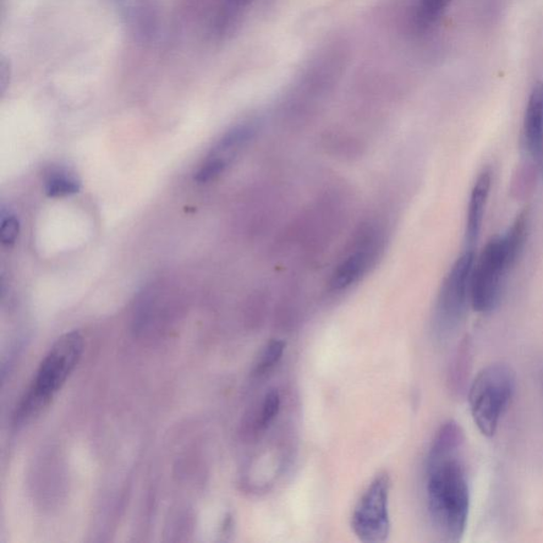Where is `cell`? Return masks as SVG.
<instances>
[{"label": "cell", "mask_w": 543, "mask_h": 543, "mask_svg": "<svg viewBox=\"0 0 543 543\" xmlns=\"http://www.w3.org/2000/svg\"><path fill=\"white\" fill-rule=\"evenodd\" d=\"M464 445L435 438L427 455V509L433 526L443 540L458 542L467 526L470 491L460 453Z\"/></svg>", "instance_id": "obj_1"}, {"label": "cell", "mask_w": 543, "mask_h": 543, "mask_svg": "<svg viewBox=\"0 0 543 543\" xmlns=\"http://www.w3.org/2000/svg\"><path fill=\"white\" fill-rule=\"evenodd\" d=\"M84 349V339L78 331L64 334L52 345L16 409L18 424L40 414L51 403L78 365Z\"/></svg>", "instance_id": "obj_2"}, {"label": "cell", "mask_w": 543, "mask_h": 543, "mask_svg": "<svg viewBox=\"0 0 543 543\" xmlns=\"http://www.w3.org/2000/svg\"><path fill=\"white\" fill-rule=\"evenodd\" d=\"M515 391V375L511 366L493 363L483 369L469 387L471 415L483 435H496Z\"/></svg>", "instance_id": "obj_3"}, {"label": "cell", "mask_w": 543, "mask_h": 543, "mask_svg": "<svg viewBox=\"0 0 543 543\" xmlns=\"http://www.w3.org/2000/svg\"><path fill=\"white\" fill-rule=\"evenodd\" d=\"M474 263L475 253L469 249L458 258L443 279L435 311V331L443 339L452 337L467 315Z\"/></svg>", "instance_id": "obj_4"}, {"label": "cell", "mask_w": 543, "mask_h": 543, "mask_svg": "<svg viewBox=\"0 0 543 543\" xmlns=\"http://www.w3.org/2000/svg\"><path fill=\"white\" fill-rule=\"evenodd\" d=\"M502 237L493 238L475 260L470 278L471 307L480 314H490L500 304L504 278L512 268Z\"/></svg>", "instance_id": "obj_5"}, {"label": "cell", "mask_w": 543, "mask_h": 543, "mask_svg": "<svg viewBox=\"0 0 543 543\" xmlns=\"http://www.w3.org/2000/svg\"><path fill=\"white\" fill-rule=\"evenodd\" d=\"M391 478L380 474L361 497L352 515V528L359 540L366 543L383 542L391 531L388 498Z\"/></svg>", "instance_id": "obj_6"}, {"label": "cell", "mask_w": 543, "mask_h": 543, "mask_svg": "<svg viewBox=\"0 0 543 543\" xmlns=\"http://www.w3.org/2000/svg\"><path fill=\"white\" fill-rule=\"evenodd\" d=\"M383 248L382 236L374 228L362 229L352 248L345 254L334 270L331 286L343 290L358 283L366 275L379 258Z\"/></svg>", "instance_id": "obj_7"}, {"label": "cell", "mask_w": 543, "mask_h": 543, "mask_svg": "<svg viewBox=\"0 0 543 543\" xmlns=\"http://www.w3.org/2000/svg\"><path fill=\"white\" fill-rule=\"evenodd\" d=\"M108 2L137 37L148 40L156 35L158 23L156 0H108Z\"/></svg>", "instance_id": "obj_8"}, {"label": "cell", "mask_w": 543, "mask_h": 543, "mask_svg": "<svg viewBox=\"0 0 543 543\" xmlns=\"http://www.w3.org/2000/svg\"><path fill=\"white\" fill-rule=\"evenodd\" d=\"M523 134L526 150L543 172V82H537L531 91L525 109Z\"/></svg>", "instance_id": "obj_9"}, {"label": "cell", "mask_w": 543, "mask_h": 543, "mask_svg": "<svg viewBox=\"0 0 543 543\" xmlns=\"http://www.w3.org/2000/svg\"><path fill=\"white\" fill-rule=\"evenodd\" d=\"M491 188V174L488 170H484L476 179L470 195L467 221H466V243L470 249L479 239Z\"/></svg>", "instance_id": "obj_10"}, {"label": "cell", "mask_w": 543, "mask_h": 543, "mask_svg": "<svg viewBox=\"0 0 543 543\" xmlns=\"http://www.w3.org/2000/svg\"><path fill=\"white\" fill-rule=\"evenodd\" d=\"M255 133L256 128L253 124L244 123L236 125L218 141V144L213 148L208 158L219 161L225 167H228L236 156L253 139Z\"/></svg>", "instance_id": "obj_11"}, {"label": "cell", "mask_w": 543, "mask_h": 543, "mask_svg": "<svg viewBox=\"0 0 543 543\" xmlns=\"http://www.w3.org/2000/svg\"><path fill=\"white\" fill-rule=\"evenodd\" d=\"M474 347L473 341L469 337H466L460 342L457 353L451 364V371H450V383H451L453 391L458 394L465 392L467 387L469 374L473 369Z\"/></svg>", "instance_id": "obj_12"}, {"label": "cell", "mask_w": 543, "mask_h": 543, "mask_svg": "<svg viewBox=\"0 0 543 543\" xmlns=\"http://www.w3.org/2000/svg\"><path fill=\"white\" fill-rule=\"evenodd\" d=\"M530 229V210L525 208L515 217L512 227L508 228L507 233L503 236V244L506 248L507 258L511 262L512 267L515 266L525 245V241L528 239Z\"/></svg>", "instance_id": "obj_13"}, {"label": "cell", "mask_w": 543, "mask_h": 543, "mask_svg": "<svg viewBox=\"0 0 543 543\" xmlns=\"http://www.w3.org/2000/svg\"><path fill=\"white\" fill-rule=\"evenodd\" d=\"M539 172L540 169L534 162L521 164L512 180L511 189L515 199H524L533 192Z\"/></svg>", "instance_id": "obj_14"}, {"label": "cell", "mask_w": 543, "mask_h": 543, "mask_svg": "<svg viewBox=\"0 0 543 543\" xmlns=\"http://www.w3.org/2000/svg\"><path fill=\"white\" fill-rule=\"evenodd\" d=\"M452 0H420L417 10V24L426 29L440 20Z\"/></svg>", "instance_id": "obj_15"}, {"label": "cell", "mask_w": 543, "mask_h": 543, "mask_svg": "<svg viewBox=\"0 0 543 543\" xmlns=\"http://www.w3.org/2000/svg\"><path fill=\"white\" fill-rule=\"evenodd\" d=\"M80 183L65 174H53L46 183V194L51 197H61L76 194Z\"/></svg>", "instance_id": "obj_16"}, {"label": "cell", "mask_w": 543, "mask_h": 543, "mask_svg": "<svg viewBox=\"0 0 543 543\" xmlns=\"http://www.w3.org/2000/svg\"><path fill=\"white\" fill-rule=\"evenodd\" d=\"M284 348H286V343L283 341H278V339L276 341V339H274V341L270 342L266 349L263 350L261 358L256 365V374L262 375L273 369V367L278 363L279 360L282 359Z\"/></svg>", "instance_id": "obj_17"}, {"label": "cell", "mask_w": 543, "mask_h": 543, "mask_svg": "<svg viewBox=\"0 0 543 543\" xmlns=\"http://www.w3.org/2000/svg\"><path fill=\"white\" fill-rule=\"evenodd\" d=\"M281 409V397L277 391H270L266 395L265 402L262 404L260 426L268 427L275 419Z\"/></svg>", "instance_id": "obj_18"}, {"label": "cell", "mask_w": 543, "mask_h": 543, "mask_svg": "<svg viewBox=\"0 0 543 543\" xmlns=\"http://www.w3.org/2000/svg\"><path fill=\"white\" fill-rule=\"evenodd\" d=\"M20 233V222L15 216L2 218V229H0V238L4 245L14 244Z\"/></svg>", "instance_id": "obj_19"}, {"label": "cell", "mask_w": 543, "mask_h": 543, "mask_svg": "<svg viewBox=\"0 0 543 543\" xmlns=\"http://www.w3.org/2000/svg\"><path fill=\"white\" fill-rule=\"evenodd\" d=\"M10 68L9 64L4 61V59L2 60V64H0V86H2V92H4L5 86L8 84Z\"/></svg>", "instance_id": "obj_20"}, {"label": "cell", "mask_w": 543, "mask_h": 543, "mask_svg": "<svg viewBox=\"0 0 543 543\" xmlns=\"http://www.w3.org/2000/svg\"><path fill=\"white\" fill-rule=\"evenodd\" d=\"M251 0H228V3L235 5V7L243 8L246 4H249Z\"/></svg>", "instance_id": "obj_21"}]
</instances>
